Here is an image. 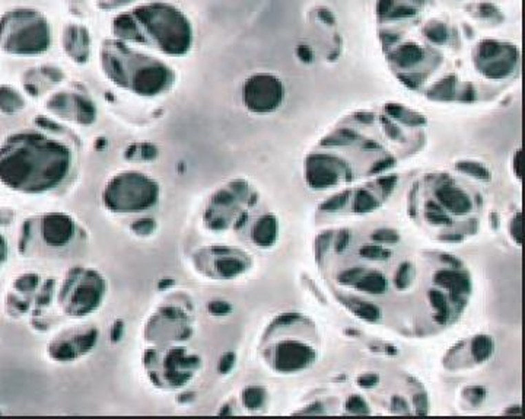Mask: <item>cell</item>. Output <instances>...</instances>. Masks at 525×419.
<instances>
[{"mask_svg": "<svg viewBox=\"0 0 525 419\" xmlns=\"http://www.w3.org/2000/svg\"><path fill=\"white\" fill-rule=\"evenodd\" d=\"M70 147L45 133L10 134L0 146V181L21 192L40 194L60 187L70 175Z\"/></svg>", "mask_w": 525, "mask_h": 419, "instance_id": "cell-1", "label": "cell"}, {"mask_svg": "<svg viewBox=\"0 0 525 419\" xmlns=\"http://www.w3.org/2000/svg\"><path fill=\"white\" fill-rule=\"evenodd\" d=\"M113 34L125 43L152 47L171 57L190 52L193 28L182 12L165 2L144 3L113 21Z\"/></svg>", "mask_w": 525, "mask_h": 419, "instance_id": "cell-2", "label": "cell"}, {"mask_svg": "<svg viewBox=\"0 0 525 419\" xmlns=\"http://www.w3.org/2000/svg\"><path fill=\"white\" fill-rule=\"evenodd\" d=\"M100 61L104 75L109 80L134 95L160 96L174 83V71L165 61L144 54L125 41H104Z\"/></svg>", "mask_w": 525, "mask_h": 419, "instance_id": "cell-3", "label": "cell"}, {"mask_svg": "<svg viewBox=\"0 0 525 419\" xmlns=\"http://www.w3.org/2000/svg\"><path fill=\"white\" fill-rule=\"evenodd\" d=\"M52 43V25L40 10L18 6L0 16V52L34 57L50 50Z\"/></svg>", "mask_w": 525, "mask_h": 419, "instance_id": "cell-4", "label": "cell"}, {"mask_svg": "<svg viewBox=\"0 0 525 419\" xmlns=\"http://www.w3.org/2000/svg\"><path fill=\"white\" fill-rule=\"evenodd\" d=\"M158 182L140 172H123L114 175L103 191V203L117 214H136L148 212L160 200Z\"/></svg>", "mask_w": 525, "mask_h": 419, "instance_id": "cell-5", "label": "cell"}, {"mask_svg": "<svg viewBox=\"0 0 525 419\" xmlns=\"http://www.w3.org/2000/svg\"><path fill=\"white\" fill-rule=\"evenodd\" d=\"M105 295V280L92 268L76 267L66 275L58 291V303L67 316L82 317L95 312Z\"/></svg>", "mask_w": 525, "mask_h": 419, "instance_id": "cell-6", "label": "cell"}, {"mask_svg": "<svg viewBox=\"0 0 525 419\" xmlns=\"http://www.w3.org/2000/svg\"><path fill=\"white\" fill-rule=\"evenodd\" d=\"M199 356L189 354L182 347L151 348L144 355V367L155 386L177 389L191 380Z\"/></svg>", "mask_w": 525, "mask_h": 419, "instance_id": "cell-7", "label": "cell"}, {"mask_svg": "<svg viewBox=\"0 0 525 419\" xmlns=\"http://www.w3.org/2000/svg\"><path fill=\"white\" fill-rule=\"evenodd\" d=\"M283 100V88L279 79L272 75L251 76L242 88V101L253 113H273Z\"/></svg>", "mask_w": 525, "mask_h": 419, "instance_id": "cell-8", "label": "cell"}, {"mask_svg": "<svg viewBox=\"0 0 525 419\" xmlns=\"http://www.w3.org/2000/svg\"><path fill=\"white\" fill-rule=\"evenodd\" d=\"M98 332L91 326H78L65 330L50 343V355L58 361H73L95 347Z\"/></svg>", "mask_w": 525, "mask_h": 419, "instance_id": "cell-9", "label": "cell"}, {"mask_svg": "<svg viewBox=\"0 0 525 419\" xmlns=\"http://www.w3.org/2000/svg\"><path fill=\"white\" fill-rule=\"evenodd\" d=\"M315 361V351L298 341H282L276 345L272 365L279 373H297Z\"/></svg>", "mask_w": 525, "mask_h": 419, "instance_id": "cell-10", "label": "cell"}, {"mask_svg": "<svg viewBox=\"0 0 525 419\" xmlns=\"http://www.w3.org/2000/svg\"><path fill=\"white\" fill-rule=\"evenodd\" d=\"M48 108L57 115H62L65 118H75L81 124H89L95 118L94 104L89 102L87 98L76 93H56L48 101Z\"/></svg>", "mask_w": 525, "mask_h": 419, "instance_id": "cell-11", "label": "cell"}, {"mask_svg": "<svg viewBox=\"0 0 525 419\" xmlns=\"http://www.w3.org/2000/svg\"><path fill=\"white\" fill-rule=\"evenodd\" d=\"M63 50L75 63L85 65L91 58L92 38L87 27L79 23H67L62 36Z\"/></svg>", "mask_w": 525, "mask_h": 419, "instance_id": "cell-12", "label": "cell"}, {"mask_svg": "<svg viewBox=\"0 0 525 419\" xmlns=\"http://www.w3.org/2000/svg\"><path fill=\"white\" fill-rule=\"evenodd\" d=\"M43 239L50 246H66L75 236V223L66 214L52 213L41 221Z\"/></svg>", "mask_w": 525, "mask_h": 419, "instance_id": "cell-13", "label": "cell"}, {"mask_svg": "<svg viewBox=\"0 0 525 419\" xmlns=\"http://www.w3.org/2000/svg\"><path fill=\"white\" fill-rule=\"evenodd\" d=\"M339 168L332 162V157L314 156L308 160L307 181L312 188H332L339 183Z\"/></svg>", "mask_w": 525, "mask_h": 419, "instance_id": "cell-14", "label": "cell"}, {"mask_svg": "<svg viewBox=\"0 0 525 419\" xmlns=\"http://www.w3.org/2000/svg\"><path fill=\"white\" fill-rule=\"evenodd\" d=\"M436 199L448 212L456 214H466L471 210V203L467 194L457 187L442 185L436 190Z\"/></svg>", "mask_w": 525, "mask_h": 419, "instance_id": "cell-15", "label": "cell"}, {"mask_svg": "<svg viewBox=\"0 0 525 419\" xmlns=\"http://www.w3.org/2000/svg\"><path fill=\"white\" fill-rule=\"evenodd\" d=\"M213 252L219 256L215 262V269L221 277L224 278L237 277L247 269V262L244 261L241 256L232 255V251L229 248H221V246H216V248H213Z\"/></svg>", "mask_w": 525, "mask_h": 419, "instance_id": "cell-16", "label": "cell"}, {"mask_svg": "<svg viewBox=\"0 0 525 419\" xmlns=\"http://www.w3.org/2000/svg\"><path fill=\"white\" fill-rule=\"evenodd\" d=\"M435 282L438 286L448 288L451 293L467 294L471 291L470 277L456 269H441L435 274Z\"/></svg>", "mask_w": 525, "mask_h": 419, "instance_id": "cell-17", "label": "cell"}, {"mask_svg": "<svg viewBox=\"0 0 525 419\" xmlns=\"http://www.w3.org/2000/svg\"><path fill=\"white\" fill-rule=\"evenodd\" d=\"M251 238L254 243L259 246H270L276 242L277 238V220L272 214L263 216L257 223H255Z\"/></svg>", "mask_w": 525, "mask_h": 419, "instance_id": "cell-18", "label": "cell"}, {"mask_svg": "<svg viewBox=\"0 0 525 419\" xmlns=\"http://www.w3.org/2000/svg\"><path fill=\"white\" fill-rule=\"evenodd\" d=\"M355 284L358 290L368 294H383L387 291V280L380 271H371L365 277H361Z\"/></svg>", "mask_w": 525, "mask_h": 419, "instance_id": "cell-19", "label": "cell"}, {"mask_svg": "<svg viewBox=\"0 0 525 419\" xmlns=\"http://www.w3.org/2000/svg\"><path fill=\"white\" fill-rule=\"evenodd\" d=\"M23 104H25V101L22 100L15 89L9 88V86H2L0 88V108H2L3 113L15 114L17 111L23 106Z\"/></svg>", "mask_w": 525, "mask_h": 419, "instance_id": "cell-20", "label": "cell"}, {"mask_svg": "<svg viewBox=\"0 0 525 419\" xmlns=\"http://www.w3.org/2000/svg\"><path fill=\"white\" fill-rule=\"evenodd\" d=\"M493 350H495V345L491 337L479 335L475 337L471 342V355L478 363H483L487 359H491Z\"/></svg>", "mask_w": 525, "mask_h": 419, "instance_id": "cell-21", "label": "cell"}, {"mask_svg": "<svg viewBox=\"0 0 525 419\" xmlns=\"http://www.w3.org/2000/svg\"><path fill=\"white\" fill-rule=\"evenodd\" d=\"M429 299L432 302V306L438 310V315L435 316V319L441 325H445L447 320H448V316H449V306H448V302L445 299L444 293L438 291V290H432L429 293Z\"/></svg>", "mask_w": 525, "mask_h": 419, "instance_id": "cell-22", "label": "cell"}, {"mask_svg": "<svg viewBox=\"0 0 525 419\" xmlns=\"http://www.w3.org/2000/svg\"><path fill=\"white\" fill-rule=\"evenodd\" d=\"M378 207H380V203L376 201V199L369 191L366 190L358 191L355 204H353V208H355L356 213H368Z\"/></svg>", "mask_w": 525, "mask_h": 419, "instance_id": "cell-23", "label": "cell"}, {"mask_svg": "<svg viewBox=\"0 0 525 419\" xmlns=\"http://www.w3.org/2000/svg\"><path fill=\"white\" fill-rule=\"evenodd\" d=\"M353 313H356L359 317L368 320V322H376L378 319L381 317V310L380 307L368 303V302H359L358 304L352 306Z\"/></svg>", "mask_w": 525, "mask_h": 419, "instance_id": "cell-24", "label": "cell"}, {"mask_svg": "<svg viewBox=\"0 0 525 419\" xmlns=\"http://www.w3.org/2000/svg\"><path fill=\"white\" fill-rule=\"evenodd\" d=\"M266 400V392L261 387H248L244 392V403L248 409H260Z\"/></svg>", "mask_w": 525, "mask_h": 419, "instance_id": "cell-25", "label": "cell"}, {"mask_svg": "<svg viewBox=\"0 0 525 419\" xmlns=\"http://www.w3.org/2000/svg\"><path fill=\"white\" fill-rule=\"evenodd\" d=\"M426 218L433 225H451V218L444 213V208L436 203L426 204Z\"/></svg>", "mask_w": 525, "mask_h": 419, "instance_id": "cell-26", "label": "cell"}, {"mask_svg": "<svg viewBox=\"0 0 525 419\" xmlns=\"http://www.w3.org/2000/svg\"><path fill=\"white\" fill-rule=\"evenodd\" d=\"M458 169L466 172V174L471 175V177H475L479 179H483V181H487L491 178V174L489 170H487L484 166L479 165V163H473V162H462L458 165Z\"/></svg>", "mask_w": 525, "mask_h": 419, "instance_id": "cell-27", "label": "cell"}, {"mask_svg": "<svg viewBox=\"0 0 525 419\" xmlns=\"http://www.w3.org/2000/svg\"><path fill=\"white\" fill-rule=\"evenodd\" d=\"M361 255L363 258H368V260H384V258H388L392 255V252L387 251L380 245H365L361 249Z\"/></svg>", "mask_w": 525, "mask_h": 419, "instance_id": "cell-28", "label": "cell"}, {"mask_svg": "<svg viewBox=\"0 0 525 419\" xmlns=\"http://www.w3.org/2000/svg\"><path fill=\"white\" fill-rule=\"evenodd\" d=\"M349 196H350V192H349V191H345V192H341V194H337V195L333 196L332 200H328L327 203H324V204L321 205V210H324V212H328V213L337 212V210L343 208V207L346 205V203H347V200H349Z\"/></svg>", "mask_w": 525, "mask_h": 419, "instance_id": "cell-29", "label": "cell"}, {"mask_svg": "<svg viewBox=\"0 0 525 419\" xmlns=\"http://www.w3.org/2000/svg\"><path fill=\"white\" fill-rule=\"evenodd\" d=\"M346 409L352 414H369V406L361 396H352L346 402Z\"/></svg>", "mask_w": 525, "mask_h": 419, "instance_id": "cell-30", "label": "cell"}, {"mask_svg": "<svg viewBox=\"0 0 525 419\" xmlns=\"http://www.w3.org/2000/svg\"><path fill=\"white\" fill-rule=\"evenodd\" d=\"M410 277H411V268L410 265L406 262L403 264L400 267V269L397 271V275H396V286L400 288V290H405L409 287L410 284Z\"/></svg>", "mask_w": 525, "mask_h": 419, "instance_id": "cell-31", "label": "cell"}, {"mask_svg": "<svg viewBox=\"0 0 525 419\" xmlns=\"http://www.w3.org/2000/svg\"><path fill=\"white\" fill-rule=\"evenodd\" d=\"M372 239L380 243H397L400 240V236L397 231L392 229H383V230L375 231L372 235Z\"/></svg>", "mask_w": 525, "mask_h": 419, "instance_id": "cell-32", "label": "cell"}, {"mask_svg": "<svg viewBox=\"0 0 525 419\" xmlns=\"http://www.w3.org/2000/svg\"><path fill=\"white\" fill-rule=\"evenodd\" d=\"M363 273H365L363 268H359V267L350 268L339 275V282H341V284H355V282L363 275Z\"/></svg>", "mask_w": 525, "mask_h": 419, "instance_id": "cell-33", "label": "cell"}, {"mask_svg": "<svg viewBox=\"0 0 525 419\" xmlns=\"http://www.w3.org/2000/svg\"><path fill=\"white\" fill-rule=\"evenodd\" d=\"M134 2H136V0H96V3H98V6L101 9H105V10L118 9V8L131 5Z\"/></svg>", "mask_w": 525, "mask_h": 419, "instance_id": "cell-34", "label": "cell"}, {"mask_svg": "<svg viewBox=\"0 0 525 419\" xmlns=\"http://www.w3.org/2000/svg\"><path fill=\"white\" fill-rule=\"evenodd\" d=\"M332 238H333L332 231L323 233V235H320L319 238H317V242H315V252H317V256L321 258V256L324 255V252L327 251L328 243H330V240H332Z\"/></svg>", "mask_w": 525, "mask_h": 419, "instance_id": "cell-35", "label": "cell"}, {"mask_svg": "<svg viewBox=\"0 0 525 419\" xmlns=\"http://www.w3.org/2000/svg\"><path fill=\"white\" fill-rule=\"evenodd\" d=\"M466 394H467V399L473 405H479L486 398V390L480 386H474V387H470L469 390H466Z\"/></svg>", "mask_w": 525, "mask_h": 419, "instance_id": "cell-36", "label": "cell"}, {"mask_svg": "<svg viewBox=\"0 0 525 419\" xmlns=\"http://www.w3.org/2000/svg\"><path fill=\"white\" fill-rule=\"evenodd\" d=\"M511 233H512V238L517 240V243L522 242V221H521V214H517L515 218L512 220Z\"/></svg>", "mask_w": 525, "mask_h": 419, "instance_id": "cell-37", "label": "cell"}, {"mask_svg": "<svg viewBox=\"0 0 525 419\" xmlns=\"http://www.w3.org/2000/svg\"><path fill=\"white\" fill-rule=\"evenodd\" d=\"M350 243V231L349 230H341L337 236L336 240V251L337 252H343Z\"/></svg>", "mask_w": 525, "mask_h": 419, "instance_id": "cell-38", "label": "cell"}, {"mask_svg": "<svg viewBox=\"0 0 525 419\" xmlns=\"http://www.w3.org/2000/svg\"><path fill=\"white\" fill-rule=\"evenodd\" d=\"M413 402H414V408H416L418 414H420V415L427 414V406H429V402H427L426 394H416Z\"/></svg>", "mask_w": 525, "mask_h": 419, "instance_id": "cell-39", "label": "cell"}, {"mask_svg": "<svg viewBox=\"0 0 525 419\" xmlns=\"http://www.w3.org/2000/svg\"><path fill=\"white\" fill-rule=\"evenodd\" d=\"M378 381H380V376H378L376 373H368V374H363L358 378V383L362 386V387H372L375 386Z\"/></svg>", "mask_w": 525, "mask_h": 419, "instance_id": "cell-40", "label": "cell"}, {"mask_svg": "<svg viewBox=\"0 0 525 419\" xmlns=\"http://www.w3.org/2000/svg\"><path fill=\"white\" fill-rule=\"evenodd\" d=\"M392 408L393 411H396L397 414H407L409 412V406H407V402L400 398V396H394L392 399Z\"/></svg>", "mask_w": 525, "mask_h": 419, "instance_id": "cell-41", "label": "cell"}, {"mask_svg": "<svg viewBox=\"0 0 525 419\" xmlns=\"http://www.w3.org/2000/svg\"><path fill=\"white\" fill-rule=\"evenodd\" d=\"M394 165V160L393 159H387V160H381V162H378L372 169H371V174H380V172L388 169L389 166Z\"/></svg>", "mask_w": 525, "mask_h": 419, "instance_id": "cell-42", "label": "cell"}, {"mask_svg": "<svg viewBox=\"0 0 525 419\" xmlns=\"http://www.w3.org/2000/svg\"><path fill=\"white\" fill-rule=\"evenodd\" d=\"M211 310L215 313V315H225L231 310V307L226 304V303H221V302H216L211 306Z\"/></svg>", "mask_w": 525, "mask_h": 419, "instance_id": "cell-43", "label": "cell"}, {"mask_svg": "<svg viewBox=\"0 0 525 419\" xmlns=\"http://www.w3.org/2000/svg\"><path fill=\"white\" fill-rule=\"evenodd\" d=\"M396 182H397V177H385V178L380 179V185H383L384 191H387V192H389L394 188Z\"/></svg>", "mask_w": 525, "mask_h": 419, "instance_id": "cell-44", "label": "cell"}, {"mask_svg": "<svg viewBox=\"0 0 525 419\" xmlns=\"http://www.w3.org/2000/svg\"><path fill=\"white\" fill-rule=\"evenodd\" d=\"M442 261H445V262H448L449 265H453L454 268L456 267H462V262L460 261V260H457V258L456 256H451V255H444L442 256Z\"/></svg>", "mask_w": 525, "mask_h": 419, "instance_id": "cell-45", "label": "cell"}, {"mask_svg": "<svg viewBox=\"0 0 525 419\" xmlns=\"http://www.w3.org/2000/svg\"><path fill=\"white\" fill-rule=\"evenodd\" d=\"M232 364H234V355H232V354H228V355L225 356V359H224V361H222L221 370H222V372H228V370L231 368V365H232Z\"/></svg>", "mask_w": 525, "mask_h": 419, "instance_id": "cell-46", "label": "cell"}, {"mask_svg": "<svg viewBox=\"0 0 525 419\" xmlns=\"http://www.w3.org/2000/svg\"><path fill=\"white\" fill-rule=\"evenodd\" d=\"M442 240H447V242H453V243H458V242H462V236L461 235H457V233H451V235H444L441 238Z\"/></svg>", "mask_w": 525, "mask_h": 419, "instance_id": "cell-47", "label": "cell"}, {"mask_svg": "<svg viewBox=\"0 0 525 419\" xmlns=\"http://www.w3.org/2000/svg\"><path fill=\"white\" fill-rule=\"evenodd\" d=\"M518 156H519V153H517V156H515V174H517V177H519V169H518Z\"/></svg>", "mask_w": 525, "mask_h": 419, "instance_id": "cell-48", "label": "cell"}]
</instances>
